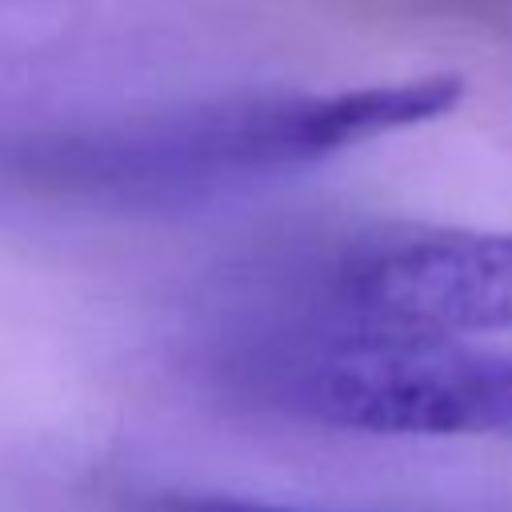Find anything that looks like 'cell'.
<instances>
[{
    "instance_id": "obj_3",
    "label": "cell",
    "mask_w": 512,
    "mask_h": 512,
    "mask_svg": "<svg viewBox=\"0 0 512 512\" xmlns=\"http://www.w3.org/2000/svg\"><path fill=\"white\" fill-rule=\"evenodd\" d=\"M240 320L400 336L512 332V232H396L300 272H252Z\"/></svg>"
},
{
    "instance_id": "obj_2",
    "label": "cell",
    "mask_w": 512,
    "mask_h": 512,
    "mask_svg": "<svg viewBox=\"0 0 512 512\" xmlns=\"http://www.w3.org/2000/svg\"><path fill=\"white\" fill-rule=\"evenodd\" d=\"M212 372L244 400L376 436L512 432V348L240 320Z\"/></svg>"
},
{
    "instance_id": "obj_1",
    "label": "cell",
    "mask_w": 512,
    "mask_h": 512,
    "mask_svg": "<svg viewBox=\"0 0 512 512\" xmlns=\"http://www.w3.org/2000/svg\"><path fill=\"white\" fill-rule=\"evenodd\" d=\"M460 92L456 76H416L344 92H244L16 128L0 136V180L60 204L176 208L436 120Z\"/></svg>"
}]
</instances>
